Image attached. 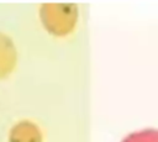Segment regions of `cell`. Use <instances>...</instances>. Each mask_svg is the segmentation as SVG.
Segmentation results:
<instances>
[{"label":"cell","mask_w":158,"mask_h":142,"mask_svg":"<svg viewBox=\"0 0 158 142\" xmlns=\"http://www.w3.org/2000/svg\"><path fill=\"white\" fill-rule=\"evenodd\" d=\"M43 28L56 36L64 37L72 33L78 23V5L73 2H46L38 10Z\"/></svg>","instance_id":"6da1fadb"},{"label":"cell","mask_w":158,"mask_h":142,"mask_svg":"<svg viewBox=\"0 0 158 142\" xmlns=\"http://www.w3.org/2000/svg\"><path fill=\"white\" fill-rule=\"evenodd\" d=\"M9 142H42V132L32 121L22 120L10 130Z\"/></svg>","instance_id":"3957f363"},{"label":"cell","mask_w":158,"mask_h":142,"mask_svg":"<svg viewBox=\"0 0 158 142\" xmlns=\"http://www.w3.org/2000/svg\"><path fill=\"white\" fill-rule=\"evenodd\" d=\"M17 63V51L14 41L0 32V79L7 78Z\"/></svg>","instance_id":"7a4b0ae2"},{"label":"cell","mask_w":158,"mask_h":142,"mask_svg":"<svg viewBox=\"0 0 158 142\" xmlns=\"http://www.w3.org/2000/svg\"><path fill=\"white\" fill-rule=\"evenodd\" d=\"M121 142H158V130L146 128L132 132L126 136Z\"/></svg>","instance_id":"277c9868"}]
</instances>
